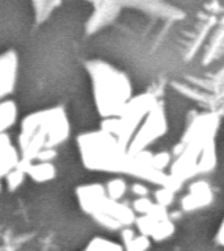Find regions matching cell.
<instances>
[{
    "label": "cell",
    "instance_id": "obj_1",
    "mask_svg": "<svg viewBox=\"0 0 224 251\" xmlns=\"http://www.w3.org/2000/svg\"><path fill=\"white\" fill-rule=\"evenodd\" d=\"M67 122L64 114L56 110L34 114L25 119L20 143L24 153L39 157L49 148H54L67 137Z\"/></svg>",
    "mask_w": 224,
    "mask_h": 251
},
{
    "label": "cell",
    "instance_id": "obj_4",
    "mask_svg": "<svg viewBox=\"0 0 224 251\" xmlns=\"http://www.w3.org/2000/svg\"><path fill=\"white\" fill-rule=\"evenodd\" d=\"M222 233H223V235H224V224H223V229H222Z\"/></svg>",
    "mask_w": 224,
    "mask_h": 251
},
{
    "label": "cell",
    "instance_id": "obj_3",
    "mask_svg": "<svg viewBox=\"0 0 224 251\" xmlns=\"http://www.w3.org/2000/svg\"><path fill=\"white\" fill-rule=\"evenodd\" d=\"M16 58L13 54L4 55L1 59V92L5 96V92L9 90V86H13L16 75Z\"/></svg>",
    "mask_w": 224,
    "mask_h": 251
},
{
    "label": "cell",
    "instance_id": "obj_2",
    "mask_svg": "<svg viewBox=\"0 0 224 251\" xmlns=\"http://www.w3.org/2000/svg\"><path fill=\"white\" fill-rule=\"evenodd\" d=\"M90 77L93 81L96 101L106 115L114 114L125 103L127 105L130 85L122 72H118L115 68L108 64L93 63Z\"/></svg>",
    "mask_w": 224,
    "mask_h": 251
}]
</instances>
